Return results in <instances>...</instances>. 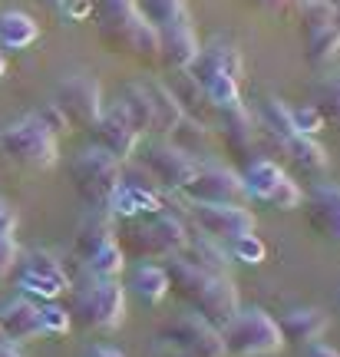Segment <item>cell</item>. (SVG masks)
<instances>
[{"label":"cell","mask_w":340,"mask_h":357,"mask_svg":"<svg viewBox=\"0 0 340 357\" xmlns=\"http://www.w3.org/2000/svg\"><path fill=\"white\" fill-rule=\"evenodd\" d=\"M165 275H169V291H176L195 314L212 321L215 328H222L241 307L231 271H215V268H202L182 255H172L165 261Z\"/></svg>","instance_id":"cell-1"},{"label":"cell","mask_w":340,"mask_h":357,"mask_svg":"<svg viewBox=\"0 0 340 357\" xmlns=\"http://www.w3.org/2000/svg\"><path fill=\"white\" fill-rule=\"evenodd\" d=\"M192 238V225L182 212L165 205L162 212L142 218H116V245L126 258H169L178 255Z\"/></svg>","instance_id":"cell-2"},{"label":"cell","mask_w":340,"mask_h":357,"mask_svg":"<svg viewBox=\"0 0 340 357\" xmlns=\"http://www.w3.org/2000/svg\"><path fill=\"white\" fill-rule=\"evenodd\" d=\"M93 10L102 43L113 53H126L142 63L159 60V30L139 13L136 0H100Z\"/></svg>","instance_id":"cell-3"},{"label":"cell","mask_w":340,"mask_h":357,"mask_svg":"<svg viewBox=\"0 0 340 357\" xmlns=\"http://www.w3.org/2000/svg\"><path fill=\"white\" fill-rule=\"evenodd\" d=\"M70 321L86 334L116 331L126 318V291L116 278H96L89 275L73 288V305L66 307Z\"/></svg>","instance_id":"cell-4"},{"label":"cell","mask_w":340,"mask_h":357,"mask_svg":"<svg viewBox=\"0 0 340 357\" xmlns=\"http://www.w3.org/2000/svg\"><path fill=\"white\" fill-rule=\"evenodd\" d=\"M123 182V162L100 146H89L70 166V185L89 212H109V199Z\"/></svg>","instance_id":"cell-5"},{"label":"cell","mask_w":340,"mask_h":357,"mask_svg":"<svg viewBox=\"0 0 340 357\" xmlns=\"http://www.w3.org/2000/svg\"><path fill=\"white\" fill-rule=\"evenodd\" d=\"M218 331H222L225 357H268L284 347V334L277 321L261 307H245V311L238 307Z\"/></svg>","instance_id":"cell-6"},{"label":"cell","mask_w":340,"mask_h":357,"mask_svg":"<svg viewBox=\"0 0 340 357\" xmlns=\"http://www.w3.org/2000/svg\"><path fill=\"white\" fill-rule=\"evenodd\" d=\"M0 146L13 162H20L26 169H53L60 159L56 132L43 126L33 113L13 119L10 126L0 132Z\"/></svg>","instance_id":"cell-7"},{"label":"cell","mask_w":340,"mask_h":357,"mask_svg":"<svg viewBox=\"0 0 340 357\" xmlns=\"http://www.w3.org/2000/svg\"><path fill=\"white\" fill-rule=\"evenodd\" d=\"M178 195L195 205H241L245 202L241 172L222 162H199L192 178L178 189Z\"/></svg>","instance_id":"cell-8"},{"label":"cell","mask_w":340,"mask_h":357,"mask_svg":"<svg viewBox=\"0 0 340 357\" xmlns=\"http://www.w3.org/2000/svg\"><path fill=\"white\" fill-rule=\"evenodd\" d=\"M53 106L63 113L70 129H89L106 109L100 79H93L89 73H73V77L60 79V86L53 93Z\"/></svg>","instance_id":"cell-9"},{"label":"cell","mask_w":340,"mask_h":357,"mask_svg":"<svg viewBox=\"0 0 340 357\" xmlns=\"http://www.w3.org/2000/svg\"><path fill=\"white\" fill-rule=\"evenodd\" d=\"M185 202V199H182ZM185 222L192 225V231H199L205 238H215V242H231L238 235H248L254 231V212L245 208V205H195L185 202L182 208Z\"/></svg>","instance_id":"cell-10"},{"label":"cell","mask_w":340,"mask_h":357,"mask_svg":"<svg viewBox=\"0 0 340 357\" xmlns=\"http://www.w3.org/2000/svg\"><path fill=\"white\" fill-rule=\"evenodd\" d=\"M17 288L30 301H53L70 288V275L47 252H26L17 258Z\"/></svg>","instance_id":"cell-11"},{"label":"cell","mask_w":340,"mask_h":357,"mask_svg":"<svg viewBox=\"0 0 340 357\" xmlns=\"http://www.w3.org/2000/svg\"><path fill=\"white\" fill-rule=\"evenodd\" d=\"M162 344L178 347L189 357H225V344H222V331L212 321H205L202 314H178L162 328Z\"/></svg>","instance_id":"cell-12"},{"label":"cell","mask_w":340,"mask_h":357,"mask_svg":"<svg viewBox=\"0 0 340 357\" xmlns=\"http://www.w3.org/2000/svg\"><path fill=\"white\" fill-rule=\"evenodd\" d=\"M142 162L146 172H152V178H159V185L169 192H178L185 182L192 178L195 166H199V159L189 153H182L178 146H172L169 139H155V142H146V146H139L136 153H132Z\"/></svg>","instance_id":"cell-13"},{"label":"cell","mask_w":340,"mask_h":357,"mask_svg":"<svg viewBox=\"0 0 340 357\" xmlns=\"http://www.w3.org/2000/svg\"><path fill=\"white\" fill-rule=\"evenodd\" d=\"M89 132H93V146L106 149V153L116 155L119 162L136 153L139 139H142V132L132 126V119L126 116V109H123L119 102H116V106H109V109H102L100 119L89 126Z\"/></svg>","instance_id":"cell-14"},{"label":"cell","mask_w":340,"mask_h":357,"mask_svg":"<svg viewBox=\"0 0 340 357\" xmlns=\"http://www.w3.org/2000/svg\"><path fill=\"white\" fill-rule=\"evenodd\" d=\"M301 208L307 229L327 238L330 245H340V185H330V182L314 185L311 195H304Z\"/></svg>","instance_id":"cell-15"},{"label":"cell","mask_w":340,"mask_h":357,"mask_svg":"<svg viewBox=\"0 0 340 357\" xmlns=\"http://www.w3.org/2000/svg\"><path fill=\"white\" fill-rule=\"evenodd\" d=\"M199 50H202V43H199V33H195L192 24L159 30V63H162L169 73L189 70V66L195 63Z\"/></svg>","instance_id":"cell-16"},{"label":"cell","mask_w":340,"mask_h":357,"mask_svg":"<svg viewBox=\"0 0 340 357\" xmlns=\"http://www.w3.org/2000/svg\"><path fill=\"white\" fill-rule=\"evenodd\" d=\"M0 331L10 344H20V341H37L43 337L40 331V314H37V301H30L24 294H17L10 301L0 305Z\"/></svg>","instance_id":"cell-17"},{"label":"cell","mask_w":340,"mask_h":357,"mask_svg":"<svg viewBox=\"0 0 340 357\" xmlns=\"http://www.w3.org/2000/svg\"><path fill=\"white\" fill-rule=\"evenodd\" d=\"M165 208V199L159 192H152L149 185H139V182H119V189L109 199V212L113 218H142V215H155Z\"/></svg>","instance_id":"cell-18"},{"label":"cell","mask_w":340,"mask_h":357,"mask_svg":"<svg viewBox=\"0 0 340 357\" xmlns=\"http://www.w3.org/2000/svg\"><path fill=\"white\" fill-rule=\"evenodd\" d=\"M277 149L284 153L288 166L304 178H320L327 172L330 159H327V149L314 139V136H291V139L277 142Z\"/></svg>","instance_id":"cell-19"},{"label":"cell","mask_w":340,"mask_h":357,"mask_svg":"<svg viewBox=\"0 0 340 357\" xmlns=\"http://www.w3.org/2000/svg\"><path fill=\"white\" fill-rule=\"evenodd\" d=\"M165 86L176 96L182 116H189V119L202 123V126H212L215 123V106L208 102L205 89L199 86V79L192 77L189 70H176V73H172V83H165Z\"/></svg>","instance_id":"cell-20"},{"label":"cell","mask_w":340,"mask_h":357,"mask_svg":"<svg viewBox=\"0 0 340 357\" xmlns=\"http://www.w3.org/2000/svg\"><path fill=\"white\" fill-rule=\"evenodd\" d=\"M215 126L222 132V139L228 142V149H235V153H252L254 142H258V126H254V116L245 109V102L218 109Z\"/></svg>","instance_id":"cell-21"},{"label":"cell","mask_w":340,"mask_h":357,"mask_svg":"<svg viewBox=\"0 0 340 357\" xmlns=\"http://www.w3.org/2000/svg\"><path fill=\"white\" fill-rule=\"evenodd\" d=\"M277 328L284 334V341L291 344H314L320 341L330 328V314L327 311H320V307H294L284 314V321H277Z\"/></svg>","instance_id":"cell-22"},{"label":"cell","mask_w":340,"mask_h":357,"mask_svg":"<svg viewBox=\"0 0 340 357\" xmlns=\"http://www.w3.org/2000/svg\"><path fill=\"white\" fill-rule=\"evenodd\" d=\"M146 86V96H149V109H152V136H169L176 123L182 119V109H178L176 96L169 93L162 79H142Z\"/></svg>","instance_id":"cell-23"},{"label":"cell","mask_w":340,"mask_h":357,"mask_svg":"<svg viewBox=\"0 0 340 357\" xmlns=\"http://www.w3.org/2000/svg\"><path fill=\"white\" fill-rule=\"evenodd\" d=\"M192 73H225L231 79H241V70H245V60H241L238 47L231 43H208L199 50L195 63L189 66Z\"/></svg>","instance_id":"cell-24"},{"label":"cell","mask_w":340,"mask_h":357,"mask_svg":"<svg viewBox=\"0 0 340 357\" xmlns=\"http://www.w3.org/2000/svg\"><path fill=\"white\" fill-rule=\"evenodd\" d=\"M284 178V169L277 166L275 159H252L245 172H241V189L245 199L252 202H268V195L275 192V185Z\"/></svg>","instance_id":"cell-25"},{"label":"cell","mask_w":340,"mask_h":357,"mask_svg":"<svg viewBox=\"0 0 340 357\" xmlns=\"http://www.w3.org/2000/svg\"><path fill=\"white\" fill-rule=\"evenodd\" d=\"M40 26L37 20L24 10H3L0 13V47L7 50H26L30 43H37Z\"/></svg>","instance_id":"cell-26"},{"label":"cell","mask_w":340,"mask_h":357,"mask_svg":"<svg viewBox=\"0 0 340 357\" xmlns=\"http://www.w3.org/2000/svg\"><path fill=\"white\" fill-rule=\"evenodd\" d=\"M129 288H132V294H136L142 305H159L165 294H169V275H165V265L142 261V265L132 271Z\"/></svg>","instance_id":"cell-27"},{"label":"cell","mask_w":340,"mask_h":357,"mask_svg":"<svg viewBox=\"0 0 340 357\" xmlns=\"http://www.w3.org/2000/svg\"><path fill=\"white\" fill-rule=\"evenodd\" d=\"M139 13L149 20L155 30H169V26L192 24V13L185 0H136Z\"/></svg>","instance_id":"cell-28"},{"label":"cell","mask_w":340,"mask_h":357,"mask_svg":"<svg viewBox=\"0 0 340 357\" xmlns=\"http://www.w3.org/2000/svg\"><path fill=\"white\" fill-rule=\"evenodd\" d=\"M304 43H307V60L311 63H330L340 53V26L334 20L320 26H307L304 30Z\"/></svg>","instance_id":"cell-29"},{"label":"cell","mask_w":340,"mask_h":357,"mask_svg":"<svg viewBox=\"0 0 340 357\" xmlns=\"http://www.w3.org/2000/svg\"><path fill=\"white\" fill-rule=\"evenodd\" d=\"M83 265L96 278H119V271L126 265V255L116 245V238H109V242H100L96 248H89L86 255H83Z\"/></svg>","instance_id":"cell-30"},{"label":"cell","mask_w":340,"mask_h":357,"mask_svg":"<svg viewBox=\"0 0 340 357\" xmlns=\"http://www.w3.org/2000/svg\"><path fill=\"white\" fill-rule=\"evenodd\" d=\"M324 126L340 129V73H327L314 83V100H311Z\"/></svg>","instance_id":"cell-31"},{"label":"cell","mask_w":340,"mask_h":357,"mask_svg":"<svg viewBox=\"0 0 340 357\" xmlns=\"http://www.w3.org/2000/svg\"><path fill=\"white\" fill-rule=\"evenodd\" d=\"M192 77L199 79V86L205 89V96H208V102L215 106V113H218V109H228V106H238L241 102L238 79L225 77V73H192Z\"/></svg>","instance_id":"cell-32"},{"label":"cell","mask_w":340,"mask_h":357,"mask_svg":"<svg viewBox=\"0 0 340 357\" xmlns=\"http://www.w3.org/2000/svg\"><path fill=\"white\" fill-rule=\"evenodd\" d=\"M119 106L126 109V116L132 119V126L139 132H152V109H149V96H146L142 79L139 83H126L119 89Z\"/></svg>","instance_id":"cell-33"},{"label":"cell","mask_w":340,"mask_h":357,"mask_svg":"<svg viewBox=\"0 0 340 357\" xmlns=\"http://www.w3.org/2000/svg\"><path fill=\"white\" fill-rule=\"evenodd\" d=\"M165 139L172 142V146H178L182 153L199 155L205 149V142H208V126L195 123V119H189V116H182V119L176 123V129H172Z\"/></svg>","instance_id":"cell-34"},{"label":"cell","mask_w":340,"mask_h":357,"mask_svg":"<svg viewBox=\"0 0 340 357\" xmlns=\"http://www.w3.org/2000/svg\"><path fill=\"white\" fill-rule=\"evenodd\" d=\"M37 314H40V331L43 337H66L70 328H73V321H70V311L60 305H53V301H40L37 305Z\"/></svg>","instance_id":"cell-35"},{"label":"cell","mask_w":340,"mask_h":357,"mask_svg":"<svg viewBox=\"0 0 340 357\" xmlns=\"http://www.w3.org/2000/svg\"><path fill=\"white\" fill-rule=\"evenodd\" d=\"M228 255L235 261H241V265H261L268 258V248L254 231H248V235H238V238L228 242Z\"/></svg>","instance_id":"cell-36"},{"label":"cell","mask_w":340,"mask_h":357,"mask_svg":"<svg viewBox=\"0 0 340 357\" xmlns=\"http://www.w3.org/2000/svg\"><path fill=\"white\" fill-rule=\"evenodd\" d=\"M301 202H304V192H301V185L294 182V178H281L275 185V192L268 195V205L271 208H277V212H294V208H301Z\"/></svg>","instance_id":"cell-37"},{"label":"cell","mask_w":340,"mask_h":357,"mask_svg":"<svg viewBox=\"0 0 340 357\" xmlns=\"http://www.w3.org/2000/svg\"><path fill=\"white\" fill-rule=\"evenodd\" d=\"M291 126H294L298 136H317V132L324 129V119H320V113L307 102V106H291Z\"/></svg>","instance_id":"cell-38"},{"label":"cell","mask_w":340,"mask_h":357,"mask_svg":"<svg viewBox=\"0 0 340 357\" xmlns=\"http://www.w3.org/2000/svg\"><path fill=\"white\" fill-rule=\"evenodd\" d=\"M20 258V248H17V238L13 235H0V281H7V275L13 271Z\"/></svg>","instance_id":"cell-39"},{"label":"cell","mask_w":340,"mask_h":357,"mask_svg":"<svg viewBox=\"0 0 340 357\" xmlns=\"http://www.w3.org/2000/svg\"><path fill=\"white\" fill-rule=\"evenodd\" d=\"M56 10H60V17L63 20H86L89 13H93V0H60L56 3Z\"/></svg>","instance_id":"cell-40"},{"label":"cell","mask_w":340,"mask_h":357,"mask_svg":"<svg viewBox=\"0 0 340 357\" xmlns=\"http://www.w3.org/2000/svg\"><path fill=\"white\" fill-rule=\"evenodd\" d=\"M33 116H37L47 129H53V132H63V129H70V126H66V119H63V113H60L53 102H47V106H43L40 113H33Z\"/></svg>","instance_id":"cell-41"},{"label":"cell","mask_w":340,"mask_h":357,"mask_svg":"<svg viewBox=\"0 0 340 357\" xmlns=\"http://www.w3.org/2000/svg\"><path fill=\"white\" fill-rule=\"evenodd\" d=\"M17 231V215L7 202H0V235H13Z\"/></svg>","instance_id":"cell-42"},{"label":"cell","mask_w":340,"mask_h":357,"mask_svg":"<svg viewBox=\"0 0 340 357\" xmlns=\"http://www.w3.org/2000/svg\"><path fill=\"white\" fill-rule=\"evenodd\" d=\"M307 357H340V351L337 347H330V344L314 341V344H307Z\"/></svg>","instance_id":"cell-43"},{"label":"cell","mask_w":340,"mask_h":357,"mask_svg":"<svg viewBox=\"0 0 340 357\" xmlns=\"http://www.w3.org/2000/svg\"><path fill=\"white\" fill-rule=\"evenodd\" d=\"M83 357H126L123 351H116V347H102V344H93Z\"/></svg>","instance_id":"cell-44"},{"label":"cell","mask_w":340,"mask_h":357,"mask_svg":"<svg viewBox=\"0 0 340 357\" xmlns=\"http://www.w3.org/2000/svg\"><path fill=\"white\" fill-rule=\"evenodd\" d=\"M248 3H254V7H261V10H271V13H277V10H284L291 0H248Z\"/></svg>","instance_id":"cell-45"},{"label":"cell","mask_w":340,"mask_h":357,"mask_svg":"<svg viewBox=\"0 0 340 357\" xmlns=\"http://www.w3.org/2000/svg\"><path fill=\"white\" fill-rule=\"evenodd\" d=\"M162 357H189V354H182V351L172 344H162Z\"/></svg>","instance_id":"cell-46"},{"label":"cell","mask_w":340,"mask_h":357,"mask_svg":"<svg viewBox=\"0 0 340 357\" xmlns=\"http://www.w3.org/2000/svg\"><path fill=\"white\" fill-rule=\"evenodd\" d=\"M0 357H24V354H20L13 344H3V347H0Z\"/></svg>","instance_id":"cell-47"},{"label":"cell","mask_w":340,"mask_h":357,"mask_svg":"<svg viewBox=\"0 0 340 357\" xmlns=\"http://www.w3.org/2000/svg\"><path fill=\"white\" fill-rule=\"evenodd\" d=\"M3 73H7V60H3V53H0V79H3Z\"/></svg>","instance_id":"cell-48"},{"label":"cell","mask_w":340,"mask_h":357,"mask_svg":"<svg viewBox=\"0 0 340 357\" xmlns=\"http://www.w3.org/2000/svg\"><path fill=\"white\" fill-rule=\"evenodd\" d=\"M3 344H10V341H7V337H3V331H0V347H3Z\"/></svg>","instance_id":"cell-49"},{"label":"cell","mask_w":340,"mask_h":357,"mask_svg":"<svg viewBox=\"0 0 340 357\" xmlns=\"http://www.w3.org/2000/svg\"><path fill=\"white\" fill-rule=\"evenodd\" d=\"M43 3H53V7H56V3H60V0H43Z\"/></svg>","instance_id":"cell-50"},{"label":"cell","mask_w":340,"mask_h":357,"mask_svg":"<svg viewBox=\"0 0 340 357\" xmlns=\"http://www.w3.org/2000/svg\"><path fill=\"white\" fill-rule=\"evenodd\" d=\"M337 298H340V294H337Z\"/></svg>","instance_id":"cell-51"}]
</instances>
